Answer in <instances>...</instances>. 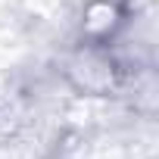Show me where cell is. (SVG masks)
Segmentation results:
<instances>
[{
  "mask_svg": "<svg viewBox=\"0 0 159 159\" xmlns=\"http://www.w3.org/2000/svg\"><path fill=\"white\" fill-rule=\"evenodd\" d=\"M69 78L78 91H88V94H103V91H112L116 84V62L97 47H84L78 50L69 62Z\"/></svg>",
  "mask_w": 159,
  "mask_h": 159,
  "instance_id": "obj_1",
  "label": "cell"
},
{
  "mask_svg": "<svg viewBox=\"0 0 159 159\" xmlns=\"http://www.w3.org/2000/svg\"><path fill=\"white\" fill-rule=\"evenodd\" d=\"M119 22H122V13H119L116 3H109V0H94V3H88V10H84L81 28H84V34L94 44H100L106 34H112L119 28Z\"/></svg>",
  "mask_w": 159,
  "mask_h": 159,
  "instance_id": "obj_2",
  "label": "cell"
},
{
  "mask_svg": "<svg viewBox=\"0 0 159 159\" xmlns=\"http://www.w3.org/2000/svg\"><path fill=\"white\" fill-rule=\"evenodd\" d=\"M16 131H19V119L10 109H0V143H7L10 137H16Z\"/></svg>",
  "mask_w": 159,
  "mask_h": 159,
  "instance_id": "obj_3",
  "label": "cell"
}]
</instances>
